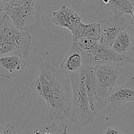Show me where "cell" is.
I'll list each match as a JSON object with an SVG mask.
<instances>
[{
    "label": "cell",
    "instance_id": "obj_1",
    "mask_svg": "<svg viewBox=\"0 0 134 134\" xmlns=\"http://www.w3.org/2000/svg\"><path fill=\"white\" fill-rule=\"evenodd\" d=\"M40 70V75L31 84V88L47 103L49 120L64 121L69 119L72 108L71 82L49 62H42Z\"/></svg>",
    "mask_w": 134,
    "mask_h": 134
},
{
    "label": "cell",
    "instance_id": "obj_2",
    "mask_svg": "<svg viewBox=\"0 0 134 134\" xmlns=\"http://www.w3.org/2000/svg\"><path fill=\"white\" fill-rule=\"evenodd\" d=\"M31 43L29 32L16 27L5 14L0 21V56L15 54L25 58L30 53Z\"/></svg>",
    "mask_w": 134,
    "mask_h": 134
},
{
    "label": "cell",
    "instance_id": "obj_3",
    "mask_svg": "<svg viewBox=\"0 0 134 134\" xmlns=\"http://www.w3.org/2000/svg\"><path fill=\"white\" fill-rule=\"evenodd\" d=\"M72 88V108L69 120L81 127L94 120L96 113L92 110L84 80V70L81 74L70 76Z\"/></svg>",
    "mask_w": 134,
    "mask_h": 134
},
{
    "label": "cell",
    "instance_id": "obj_4",
    "mask_svg": "<svg viewBox=\"0 0 134 134\" xmlns=\"http://www.w3.org/2000/svg\"><path fill=\"white\" fill-rule=\"evenodd\" d=\"M16 27L30 32L41 24V8L37 0H13L5 10Z\"/></svg>",
    "mask_w": 134,
    "mask_h": 134
},
{
    "label": "cell",
    "instance_id": "obj_5",
    "mask_svg": "<svg viewBox=\"0 0 134 134\" xmlns=\"http://www.w3.org/2000/svg\"><path fill=\"white\" fill-rule=\"evenodd\" d=\"M98 90V113L101 112L109 103V98L117 86L119 71L116 66L100 65L94 67Z\"/></svg>",
    "mask_w": 134,
    "mask_h": 134
},
{
    "label": "cell",
    "instance_id": "obj_6",
    "mask_svg": "<svg viewBox=\"0 0 134 134\" xmlns=\"http://www.w3.org/2000/svg\"><path fill=\"white\" fill-rule=\"evenodd\" d=\"M99 44L111 48L120 31L127 25L123 15L115 14L113 17L99 21Z\"/></svg>",
    "mask_w": 134,
    "mask_h": 134
},
{
    "label": "cell",
    "instance_id": "obj_7",
    "mask_svg": "<svg viewBox=\"0 0 134 134\" xmlns=\"http://www.w3.org/2000/svg\"><path fill=\"white\" fill-rule=\"evenodd\" d=\"M88 65V54L75 43L71 47L60 65L59 69L63 74L72 75L81 74Z\"/></svg>",
    "mask_w": 134,
    "mask_h": 134
},
{
    "label": "cell",
    "instance_id": "obj_8",
    "mask_svg": "<svg viewBox=\"0 0 134 134\" xmlns=\"http://www.w3.org/2000/svg\"><path fill=\"white\" fill-rule=\"evenodd\" d=\"M26 66L24 58L15 54L0 56V77L13 79L20 74Z\"/></svg>",
    "mask_w": 134,
    "mask_h": 134
},
{
    "label": "cell",
    "instance_id": "obj_9",
    "mask_svg": "<svg viewBox=\"0 0 134 134\" xmlns=\"http://www.w3.org/2000/svg\"><path fill=\"white\" fill-rule=\"evenodd\" d=\"M111 49L116 53L134 58V31L126 25L118 35Z\"/></svg>",
    "mask_w": 134,
    "mask_h": 134
},
{
    "label": "cell",
    "instance_id": "obj_10",
    "mask_svg": "<svg viewBox=\"0 0 134 134\" xmlns=\"http://www.w3.org/2000/svg\"><path fill=\"white\" fill-rule=\"evenodd\" d=\"M51 21L56 26L68 29L71 32L81 23V18L72 9L62 5L58 10L52 13Z\"/></svg>",
    "mask_w": 134,
    "mask_h": 134
},
{
    "label": "cell",
    "instance_id": "obj_11",
    "mask_svg": "<svg viewBox=\"0 0 134 134\" xmlns=\"http://www.w3.org/2000/svg\"><path fill=\"white\" fill-rule=\"evenodd\" d=\"M130 102H134V76H131L124 85L116 86L109 98L111 107L114 109Z\"/></svg>",
    "mask_w": 134,
    "mask_h": 134
},
{
    "label": "cell",
    "instance_id": "obj_12",
    "mask_svg": "<svg viewBox=\"0 0 134 134\" xmlns=\"http://www.w3.org/2000/svg\"><path fill=\"white\" fill-rule=\"evenodd\" d=\"M99 5L115 14H131L134 5L130 0H98Z\"/></svg>",
    "mask_w": 134,
    "mask_h": 134
},
{
    "label": "cell",
    "instance_id": "obj_13",
    "mask_svg": "<svg viewBox=\"0 0 134 134\" xmlns=\"http://www.w3.org/2000/svg\"><path fill=\"white\" fill-rule=\"evenodd\" d=\"M68 126L65 123L57 126L53 123L47 126H39L33 132V133H68Z\"/></svg>",
    "mask_w": 134,
    "mask_h": 134
},
{
    "label": "cell",
    "instance_id": "obj_14",
    "mask_svg": "<svg viewBox=\"0 0 134 134\" xmlns=\"http://www.w3.org/2000/svg\"><path fill=\"white\" fill-rule=\"evenodd\" d=\"M1 133H17V132H16L13 126L10 125V124H7L4 128L3 130L1 132Z\"/></svg>",
    "mask_w": 134,
    "mask_h": 134
},
{
    "label": "cell",
    "instance_id": "obj_15",
    "mask_svg": "<svg viewBox=\"0 0 134 134\" xmlns=\"http://www.w3.org/2000/svg\"><path fill=\"white\" fill-rule=\"evenodd\" d=\"M104 133L105 134H120L122 133L121 131L119 130L118 128H113V127H110V128H107L105 130Z\"/></svg>",
    "mask_w": 134,
    "mask_h": 134
},
{
    "label": "cell",
    "instance_id": "obj_16",
    "mask_svg": "<svg viewBox=\"0 0 134 134\" xmlns=\"http://www.w3.org/2000/svg\"><path fill=\"white\" fill-rule=\"evenodd\" d=\"M5 12L4 11V10H2L0 9V21L3 19V18L5 16Z\"/></svg>",
    "mask_w": 134,
    "mask_h": 134
},
{
    "label": "cell",
    "instance_id": "obj_17",
    "mask_svg": "<svg viewBox=\"0 0 134 134\" xmlns=\"http://www.w3.org/2000/svg\"><path fill=\"white\" fill-rule=\"evenodd\" d=\"M130 24L134 27V18H132V20H130Z\"/></svg>",
    "mask_w": 134,
    "mask_h": 134
},
{
    "label": "cell",
    "instance_id": "obj_18",
    "mask_svg": "<svg viewBox=\"0 0 134 134\" xmlns=\"http://www.w3.org/2000/svg\"><path fill=\"white\" fill-rule=\"evenodd\" d=\"M131 16H132V18H134V10H133V11H132V14H130Z\"/></svg>",
    "mask_w": 134,
    "mask_h": 134
},
{
    "label": "cell",
    "instance_id": "obj_19",
    "mask_svg": "<svg viewBox=\"0 0 134 134\" xmlns=\"http://www.w3.org/2000/svg\"><path fill=\"white\" fill-rule=\"evenodd\" d=\"M81 1H86V2H90L91 0H81Z\"/></svg>",
    "mask_w": 134,
    "mask_h": 134
},
{
    "label": "cell",
    "instance_id": "obj_20",
    "mask_svg": "<svg viewBox=\"0 0 134 134\" xmlns=\"http://www.w3.org/2000/svg\"><path fill=\"white\" fill-rule=\"evenodd\" d=\"M130 1H132V3H133V5H134V0H130Z\"/></svg>",
    "mask_w": 134,
    "mask_h": 134
}]
</instances>
